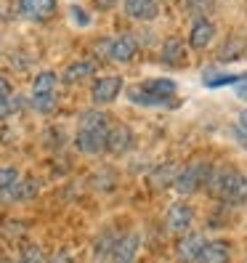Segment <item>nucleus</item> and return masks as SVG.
Segmentation results:
<instances>
[{
    "instance_id": "1",
    "label": "nucleus",
    "mask_w": 247,
    "mask_h": 263,
    "mask_svg": "<svg viewBox=\"0 0 247 263\" xmlns=\"http://www.w3.org/2000/svg\"><path fill=\"white\" fill-rule=\"evenodd\" d=\"M210 165L207 162H192V165H186L181 170V173L176 176V189H178V194H183V197H189V194H194V192H199L207 183V176H210Z\"/></svg>"
},
{
    "instance_id": "8",
    "label": "nucleus",
    "mask_w": 247,
    "mask_h": 263,
    "mask_svg": "<svg viewBox=\"0 0 247 263\" xmlns=\"http://www.w3.org/2000/svg\"><path fill=\"white\" fill-rule=\"evenodd\" d=\"M74 146L83 154H101L106 146V128L101 130H80L74 136Z\"/></svg>"
},
{
    "instance_id": "26",
    "label": "nucleus",
    "mask_w": 247,
    "mask_h": 263,
    "mask_svg": "<svg viewBox=\"0 0 247 263\" xmlns=\"http://www.w3.org/2000/svg\"><path fill=\"white\" fill-rule=\"evenodd\" d=\"M16 181H19V170L16 167H0V192H8Z\"/></svg>"
},
{
    "instance_id": "20",
    "label": "nucleus",
    "mask_w": 247,
    "mask_h": 263,
    "mask_svg": "<svg viewBox=\"0 0 247 263\" xmlns=\"http://www.w3.org/2000/svg\"><path fill=\"white\" fill-rule=\"evenodd\" d=\"M151 186L154 189H165V186H170V183L176 181V167L173 165H162V167H157L151 173Z\"/></svg>"
},
{
    "instance_id": "3",
    "label": "nucleus",
    "mask_w": 247,
    "mask_h": 263,
    "mask_svg": "<svg viewBox=\"0 0 247 263\" xmlns=\"http://www.w3.org/2000/svg\"><path fill=\"white\" fill-rule=\"evenodd\" d=\"M19 13L29 22H45L56 13V0H19Z\"/></svg>"
},
{
    "instance_id": "4",
    "label": "nucleus",
    "mask_w": 247,
    "mask_h": 263,
    "mask_svg": "<svg viewBox=\"0 0 247 263\" xmlns=\"http://www.w3.org/2000/svg\"><path fill=\"white\" fill-rule=\"evenodd\" d=\"M138 245H141V239H138L136 231H128V234L117 237L115 247H112V263H133L136 260V253H138Z\"/></svg>"
},
{
    "instance_id": "11",
    "label": "nucleus",
    "mask_w": 247,
    "mask_h": 263,
    "mask_svg": "<svg viewBox=\"0 0 247 263\" xmlns=\"http://www.w3.org/2000/svg\"><path fill=\"white\" fill-rule=\"evenodd\" d=\"M136 53H138V43H136V37L133 35H120V37H115L112 40V45H109V59H115V61H130V59H136Z\"/></svg>"
},
{
    "instance_id": "34",
    "label": "nucleus",
    "mask_w": 247,
    "mask_h": 263,
    "mask_svg": "<svg viewBox=\"0 0 247 263\" xmlns=\"http://www.w3.org/2000/svg\"><path fill=\"white\" fill-rule=\"evenodd\" d=\"M45 263H72V258H69V253L61 250V253H56L51 260H45Z\"/></svg>"
},
{
    "instance_id": "17",
    "label": "nucleus",
    "mask_w": 247,
    "mask_h": 263,
    "mask_svg": "<svg viewBox=\"0 0 247 263\" xmlns=\"http://www.w3.org/2000/svg\"><path fill=\"white\" fill-rule=\"evenodd\" d=\"M223 202L226 205H244L247 202V176H242V173H237V178L231 181V186H229V192L223 194Z\"/></svg>"
},
{
    "instance_id": "22",
    "label": "nucleus",
    "mask_w": 247,
    "mask_h": 263,
    "mask_svg": "<svg viewBox=\"0 0 247 263\" xmlns=\"http://www.w3.org/2000/svg\"><path fill=\"white\" fill-rule=\"evenodd\" d=\"M242 48H244V43L239 37H231L221 45V51H218V61H234L242 56Z\"/></svg>"
},
{
    "instance_id": "36",
    "label": "nucleus",
    "mask_w": 247,
    "mask_h": 263,
    "mask_svg": "<svg viewBox=\"0 0 247 263\" xmlns=\"http://www.w3.org/2000/svg\"><path fill=\"white\" fill-rule=\"evenodd\" d=\"M109 3H117V0H96L99 8H109Z\"/></svg>"
},
{
    "instance_id": "28",
    "label": "nucleus",
    "mask_w": 247,
    "mask_h": 263,
    "mask_svg": "<svg viewBox=\"0 0 247 263\" xmlns=\"http://www.w3.org/2000/svg\"><path fill=\"white\" fill-rule=\"evenodd\" d=\"M239 77H231V74H218V77H205V85L207 88H221V85H237Z\"/></svg>"
},
{
    "instance_id": "31",
    "label": "nucleus",
    "mask_w": 247,
    "mask_h": 263,
    "mask_svg": "<svg viewBox=\"0 0 247 263\" xmlns=\"http://www.w3.org/2000/svg\"><path fill=\"white\" fill-rule=\"evenodd\" d=\"M109 45H112V40H99V43H96V56L109 59Z\"/></svg>"
},
{
    "instance_id": "7",
    "label": "nucleus",
    "mask_w": 247,
    "mask_h": 263,
    "mask_svg": "<svg viewBox=\"0 0 247 263\" xmlns=\"http://www.w3.org/2000/svg\"><path fill=\"white\" fill-rule=\"evenodd\" d=\"M192 221H194V210L186 202H176L167 210V229H170L173 234H186Z\"/></svg>"
},
{
    "instance_id": "32",
    "label": "nucleus",
    "mask_w": 247,
    "mask_h": 263,
    "mask_svg": "<svg viewBox=\"0 0 247 263\" xmlns=\"http://www.w3.org/2000/svg\"><path fill=\"white\" fill-rule=\"evenodd\" d=\"M234 88H237V96L247 101V74H244V77H239V80H237V85H234Z\"/></svg>"
},
{
    "instance_id": "10",
    "label": "nucleus",
    "mask_w": 247,
    "mask_h": 263,
    "mask_svg": "<svg viewBox=\"0 0 247 263\" xmlns=\"http://www.w3.org/2000/svg\"><path fill=\"white\" fill-rule=\"evenodd\" d=\"M237 178V170L234 167H218V170H210V176H207V189L213 197H218L223 199V194L229 192L231 186V181Z\"/></svg>"
},
{
    "instance_id": "16",
    "label": "nucleus",
    "mask_w": 247,
    "mask_h": 263,
    "mask_svg": "<svg viewBox=\"0 0 247 263\" xmlns=\"http://www.w3.org/2000/svg\"><path fill=\"white\" fill-rule=\"evenodd\" d=\"M37 192H40V183H37L35 178H27V181L19 178L6 194H8V199H16V202H27V199L37 197Z\"/></svg>"
},
{
    "instance_id": "25",
    "label": "nucleus",
    "mask_w": 247,
    "mask_h": 263,
    "mask_svg": "<svg viewBox=\"0 0 247 263\" xmlns=\"http://www.w3.org/2000/svg\"><path fill=\"white\" fill-rule=\"evenodd\" d=\"M213 8V0H186V11L197 19H205V13Z\"/></svg>"
},
{
    "instance_id": "13",
    "label": "nucleus",
    "mask_w": 247,
    "mask_h": 263,
    "mask_svg": "<svg viewBox=\"0 0 247 263\" xmlns=\"http://www.w3.org/2000/svg\"><path fill=\"white\" fill-rule=\"evenodd\" d=\"M125 13L136 22H151L160 13L154 0H125Z\"/></svg>"
},
{
    "instance_id": "15",
    "label": "nucleus",
    "mask_w": 247,
    "mask_h": 263,
    "mask_svg": "<svg viewBox=\"0 0 247 263\" xmlns=\"http://www.w3.org/2000/svg\"><path fill=\"white\" fill-rule=\"evenodd\" d=\"M160 59H162V64H170V67L183 64V59H186V45H183V40L181 37H167L162 43Z\"/></svg>"
},
{
    "instance_id": "5",
    "label": "nucleus",
    "mask_w": 247,
    "mask_h": 263,
    "mask_svg": "<svg viewBox=\"0 0 247 263\" xmlns=\"http://www.w3.org/2000/svg\"><path fill=\"white\" fill-rule=\"evenodd\" d=\"M138 88H141L144 93H149L151 99H157L162 106H165V104H173L170 99L176 96V90H178V85H176L173 80H167V77H154V80H144Z\"/></svg>"
},
{
    "instance_id": "18",
    "label": "nucleus",
    "mask_w": 247,
    "mask_h": 263,
    "mask_svg": "<svg viewBox=\"0 0 247 263\" xmlns=\"http://www.w3.org/2000/svg\"><path fill=\"white\" fill-rule=\"evenodd\" d=\"M93 72H96L93 61H74V64H69V67L64 69L61 80H64V83H80V80H88Z\"/></svg>"
},
{
    "instance_id": "27",
    "label": "nucleus",
    "mask_w": 247,
    "mask_h": 263,
    "mask_svg": "<svg viewBox=\"0 0 247 263\" xmlns=\"http://www.w3.org/2000/svg\"><path fill=\"white\" fill-rule=\"evenodd\" d=\"M16 263H45V255L40 247H24V253Z\"/></svg>"
},
{
    "instance_id": "23",
    "label": "nucleus",
    "mask_w": 247,
    "mask_h": 263,
    "mask_svg": "<svg viewBox=\"0 0 247 263\" xmlns=\"http://www.w3.org/2000/svg\"><path fill=\"white\" fill-rule=\"evenodd\" d=\"M32 106L37 112H43V115L53 112L56 109V93H37V96H32Z\"/></svg>"
},
{
    "instance_id": "21",
    "label": "nucleus",
    "mask_w": 247,
    "mask_h": 263,
    "mask_svg": "<svg viewBox=\"0 0 247 263\" xmlns=\"http://www.w3.org/2000/svg\"><path fill=\"white\" fill-rule=\"evenodd\" d=\"M37 93H56V74L53 72H40L32 83V96Z\"/></svg>"
},
{
    "instance_id": "9",
    "label": "nucleus",
    "mask_w": 247,
    "mask_h": 263,
    "mask_svg": "<svg viewBox=\"0 0 247 263\" xmlns=\"http://www.w3.org/2000/svg\"><path fill=\"white\" fill-rule=\"evenodd\" d=\"M202 245H205L202 234H181V239L176 242V258L181 263H194Z\"/></svg>"
},
{
    "instance_id": "35",
    "label": "nucleus",
    "mask_w": 247,
    "mask_h": 263,
    "mask_svg": "<svg viewBox=\"0 0 247 263\" xmlns=\"http://www.w3.org/2000/svg\"><path fill=\"white\" fill-rule=\"evenodd\" d=\"M239 125L247 130V109H244V112H239Z\"/></svg>"
},
{
    "instance_id": "6",
    "label": "nucleus",
    "mask_w": 247,
    "mask_h": 263,
    "mask_svg": "<svg viewBox=\"0 0 247 263\" xmlns=\"http://www.w3.org/2000/svg\"><path fill=\"white\" fill-rule=\"evenodd\" d=\"M130 146H133L130 128H125V125L106 128V146H104V152H109V154H125V152H130Z\"/></svg>"
},
{
    "instance_id": "30",
    "label": "nucleus",
    "mask_w": 247,
    "mask_h": 263,
    "mask_svg": "<svg viewBox=\"0 0 247 263\" xmlns=\"http://www.w3.org/2000/svg\"><path fill=\"white\" fill-rule=\"evenodd\" d=\"M231 136H234L237 141H239V144H242V146L247 149V130H244L242 125H234V128H231Z\"/></svg>"
},
{
    "instance_id": "2",
    "label": "nucleus",
    "mask_w": 247,
    "mask_h": 263,
    "mask_svg": "<svg viewBox=\"0 0 247 263\" xmlns=\"http://www.w3.org/2000/svg\"><path fill=\"white\" fill-rule=\"evenodd\" d=\"M125 88V83H122V77H99V80L93 83V88H90V99H93L96 104H112L117 96H120V90Z\"/></svg>"
},
{
    "instance_id": "24",
    "label": "nucleus",
    "mask_w": 247,
    "mask_h": 263,
    "mask_svg": "<svg viewBox=\"0 0 247 263\" xmlns=\"http://www.w3.org/2000/svg\"><path fill=\"white\" fill-rule=\"evenodd\" d=\"M22 106H24V101H22V99H16V96L0 99V120L8 117V115H16V112L22 109Z\"/></svg>"
},
{
    "instance_id": "37",
    "label": "nucleus",
    "mask_w": 247,
    "mask_h": 263,
    "mask_svg": "<svg viewBox=\"0 0 247 263\" xmlns=\"http://www.w3.org/2000/svg\"><path fill=\"white\" fill-rule=\"evenodd\" d=\"M0 48H3V40H0Z\"/></svg>"
},
{
    "instance_id": "33",
    "label": "nucleus",
    "mask_w": 247,
    "mask_h": 263,
    "mask_svg": "<svg viewBox=\"0 0 247 263\" xmlns=\"http://www.w3.org/2000/svg\"><path fill=\"white\" fill-rule=\"evenodd\" d=\"M11 93H13V88H11V83L6 80L3 74H0V99H8Z\"/></svg>"
},
{
    "instance_id": "14",
    "label": "nucleus",
    "mask_w": 247,
    "mask_h": 263,
    "mask_svg": "<svg viewBox=\"0 0 247 263\" xmlns=\"http://www.w3.org/2000/svg\"><path fill=\"white\" fill-rule=\"evenodd\" d=\"M229 255H231L229 245L215 239V242L202 245V250H199V255H197V263H229Z\"/></svg>"
},
{
    "instance_id": "12",
    "label": "nucleus",
    "mask_w": 247,
    "mask_h": 263,
    "mask_svg": "<svg viewBox=\"0 0 247 263\" xmlns=\"http://www.w3.org/2000/svg\"><path fill=\"white\" fill-rule=\"evenodd\" d=\"M213 37H215L213 22L210 19H197L194 27H192V35H189V45L197 48V51H202V48H207V45L213 43Z\"/></svg>"
},
{
    "instance_id": "29",
    "label": "nucleus",
    "mask_w": 247,
    "mask_h": 263,
    "mask_svg": "<svg viewBox=\"0 0 247 263\" xmlns=\"http://www.w3.org/2000/svg\"><path fill=\"white\" fill-rule=\"evenodd\" d=\"M72 19L80 24V27H88V22H90V19H88V13H85L80 6H72Z\"/></svg>"
},
{
    "instance_id": "19",
    "label": "nucleus",
    "mask_w": 247,
    "mask_h": 263,
    "mask_svg": "<svg viewBox=\"0 0 247 263\" xmlns=\"http://www.w3.org/2000/svg\"><path fill=\"white\" fill-rule=\"evenodd\" d=\"M77 125H80V130H101V128H106V115L99 109H88L80 115Z\"/></svg>"
}]
</instances>
